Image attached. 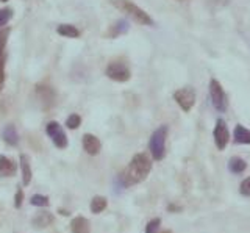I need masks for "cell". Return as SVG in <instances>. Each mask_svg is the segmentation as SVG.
<instances>
[{"instance_id": "obj_1", "label": "cell", "mask_w": 250, "mask_h": 233, "mask_svg": "<svg viewBox=\"0 0 250 233\" xmlns=\"http://www.w3.org/2000/svg\"><path fill=\"white\" fill-rule=\"evenodd\" d=\"M150 170H152V160L146 153H136L128 163V166L119 174L117 182L124 188H130L133 185L144 182L147 175L150 174Z\"/></svg>"}, {"instance_id": "obj_2", "label": "cell", "mask_w": 250, "mask_h": 233, "mask_svg": "<svg viewBox=\"0 0 250 233\" xmlns=\"http://www.w3.org/2000/svg\"><path fill=\"white\" fill-rule=\"evenodd\" d=\"M111 2L116 8H119L124 13H127L133 21L138 22V24H141V25H152L153 24L152 18L148 16L144 10H141L138 5L130 2V0H111Z\"/></svg>"}, {"instance_id": "obj_3", "label": "cell", "mask_w": 250, "mask_h": 233, "mask_svg": "<svg viewBox=\"0 0 250 233\" xmlns=\"http://www.w3.org/2000/svg\"><path fill=\"white\" fill-rule=\"evenodd\" d=\"M166 136H167V126H161L153 131L150 141H148V149H150L153 160L156 161L163 160L164 153H166Z\"/></svg>"}, {"instance_id": "obj_4", "label": "cell", "mask_w": 250, "mask_h": 233, "mask_svg": "<svg viewBox=\"0 0 250 233\" xmlns=\"http://www.w3.org/2000/svg\"><path fill=\"white\" fill-rule=\"evenodd\" d=\"M209 97H211V104L216 108L219 113H224L227 110V104H229V99L222 88V85L219 83L216 79L209 82Z\"/></svg>"}, {"instance_id": "obj_5", "label": "cell", "mask_w": 250, "mask_h": 233, "mask_svg": "<svg viewBox=\"0 0 250 233\" xmlns=\"http://www.w3.org/2000/svg\"><path fill=\"white\" fill-rule=\"evenodd\" d=\"M108 79H111L114 82H119V83H124V82H128L130 77H131V72L128 66L124 63V61H111L108 66H106V71H105Z\"/></svg>"}, {"instance_id": "obj_6", "label": "cell", "mask_w": 250, "mask_h": 233, "mask_svg": "<svg viewBox=\"0 0 250 233\" xmlns=\"http://www.w3.org/2000/svg\"><path fill=\"white\" fill-rule=\"evenodd\" d=\"M45 133L49 135V138L52 139V143L58 147V149H66L67 147V136L64 133V130L60 126L57 121H52L47 124L45 127Z\"/></svg>"}, {"instance_id": "obj_7", "label": "cell", "mask_w": 250, "mask_h": 233, "mask_svg": "<svg viewBox=\"0 0 250 233\" xmlns=\"http://www.w3.org/2000/svg\"><path fill=\"white\" fill-rule=\"evenodd\" d=\"M174 99H175V102L182 106L183 111H191V108L195 104V91L189 86L182 88L174 92Z\"/></svg>"}, {"instance_id": "obj_8", "label": "cell", "mask_w": 250, "mask_h": 233, "mask_svg": "<svg viewBox=\"0 0 250 233\" xmlns=\"http://www.w3.org/2000/svg\"><path fill=\"white\" fill-rule=\"evenodd\" d=\"M213 136H214V143L217 146L219 150H224L227 144H229V138H230V133H229V127H227V124L224 119H217L216 121V127L213 130Z\"/></svg>"}, {"instance_id": "obj_9", "label": "cell", "mask_w": 250, "mask_h": 233, "mask_svg": "<svg viewBox=\"0 0 250 233\" xmlns=\"http://www.w3.org/2000/svg\"><path fill=\"white\" fill-rule=\"evenodd\" d=\"M36 96L39 100H41L44 108H50L55 104V91L50 86L39 85V86H36Z\"/></svg>"}, {"instance_id": "obj_10", "label": "cell", "mask_w": 250, "mask_h": 233, "mask_svg": "<svg viewBox=\"0 0 250 233\" xmlns=\"http://www.w3.org/2000/svg\"><path fill=\"white\" fill-rule=\"evenodd\" d=\"M83 149L86 153H89V155H97L102 149L100 139L97 136L91 135V133H86L83 136Z\"/></svg>"}, {"instance_id": "obj_11", "label": "cell", "mask_w": 250, "mask_h": 233, "mask_svg": "<svg viewBox=\"0 0 250 233\" xmlns=\"http://www.w3.org/2000/svg\"><path fill=\"white\" fill-rule=\"evenodd\" d=\"M70 230L72 233H91L89 221L83 216H77L70 222Z\"/></svg>"}, {"instance_id": "obj_12", "label": "cell", "mask_w": 250, "mask_h": 233, "mask_svg": "<svg viewBox=\"0 0 250 233\" xmlns=\"http://www.w3.org/2000/svg\"><path fill=\"white\" fill-rule=\"evenodd\" d=\"M2 138H3V141L6 144H10V146H18L19 144V133H18V130H16V127L13 126V124H8V126L3 128Z\"/></svg>"}, {"instance_id": "obj_13", "label": "cell", "mask_w": 250, "mask_h": 233, "mask_svg": "<svg viewBox=\"0 0 250 233\" xmlns=\"http://www.w3.org/2000/svg\"><path fill=\"white\" fill-rule=\"evenodd\" d=\"M16 163L13 160H10L8 157H3L0 155V175L2 177H11L16 174Z\"/></svg>"}, {"instance_id": "obj_14", "label": "cell", "mask_w": 250, "mask_h": 233, "mask_svg": "<svg viewBox=\"0 0 250 233\" xmlns=\"http://www.w3.org/2000/svg\"><path fill=\"white\" fill-rule=\"evenodd\" d=\"M21 169H22V183L27 186L31 182V175H33V172H31L30 160L25 153L21 155Z\"/></svg>"}, {"instance_id": "obj_15", "label": "cell", "mask_w": 250, "mask_h": 233, "mask_svg": "<svg viewBox=\"0 0 250 233\" xmlns=\"http://www.w3.org/2000/svg\"><path fill=\"white\" fill-rule=\"evenodd\" d=\"M127 32H128V22L121 19V21H117L116 24H113L111 27H109L106 36L108 38H117V36H121V35L127 33Z\"/></svg>"}, {"instance_id": "obj_16", "label": "cell", "mask_w": 250, "mask_h": 233, "mask_svg": "<svg viewBox=\"0 0 250 233\" xmlns=\"http://www.w3.org/2000/svg\"><path fill=\"white\" fill-rule=\"evenodd\" d=\"M234 143H238V144H250V130L246 128L244 126H236L234 127Z\"/></svg>"}, {"instance_id": "obj_17", "label": "cell", "mask_w": 250, "mask_h": 233, "mask_svg": "<svg viewBox=\"0 0 250 233\" xmlns=\"http://www.w3.org/2000/svg\"><path fill=\"white\" fill-rule=\"evenodd\" d=\"M53 222V216L49 212H41L33 217V225L36 229H45Z\"/></svg>"}, {"instance_id": "obj_18", "label": "cell", "mask_w": 250, "mask_h": 233, "mask_svg": "<svg viewBox=\"0 0 250 233\" xmlns=\"http://www.w3.org/2000/svg\"><path fill=\"white\" fill-rule=\"evenodd\" d=\"M57 33L61 35V36H64V38H78V36H80V30H78L75 25L62 24V25H58Z\"/></svg>"}, {"instance_id": "obj_19", "label": "cell", "mask_w": 250, "mask_h": 233, "mask_svg": "<svg viewBox=\"0 0 250 233\" xmlns=\"http://www.w3.org/2000/svg\"><path fill=\"white\" fill-rule=\"evenodd\" d=\"M246 168H247V163L241 157H231L230 161H229V169H230V172H233V174L244 172Z\"/></svg>"}, {"instance_id": "obj_20", "label": "cell", "mask_w": 250, "mask_h": 233, "mask_svg": "<svg viewBox=\"0 0 250 233\" xmlns=\"http://www.w3.org/2000/svg\"><path fill=\"white\" fill-rule=\"evenodd\" d=\"M106 205H108L106 197H104V196H96V197L91 200V212L94 214H99V213H102L106 208Z\"/></svg>"}, {"instance_id": "obj_21", "label": "cell", "mask_w": 250, "mask_h": 233, "mask_svg": "<svg viewBox=\"0 0 250 233\" xmlns=\"http://www.w3.org/2000/svg\"><path fill=\"white\" fill-rule=\"evenodd\" d=\"M10 28H0V60L6 58V53H5V47H6V42H8V36H10Z\"/></svg>"}, {"instance_id": "obj_22", "label": "cell", "mask_w": 250, "mask_h": 233, "mask_svg": "<svg viewBox=\"0 0 250 233\" xmlns=\"http://www.w3.org/2000/svg\"><path fill=\"white\" fill-rule=\"evenodd\" d=\"M30 204L33 207H49L50 199L47 196H42V194H35V196L30 199Z\"/></svg>"}, {"instance_id": "obj_23", "label": "cell", "mask_w": 250, "mask_h": 233, "mask_svg": "<svg viewBox=\"0 0 250 233\" xmlns=\"http://www.w3.org/2000/svg\"><path fill=\"white\" fill-rule=\"evenodd\" d=\"M80 124H82V118L78 114H70L69 118L66 119V126H67V128H70V130H75V128H78L80 127Z\"/></svg>"}, {"instance_id": "obj_24", "label": "cell", "mask_w": 250, "mask_h": 233, "mask_svg": "<svg viewBox=\"0 0 250 233\" xmlns=\"http://www.w3.org/2000/svg\"><path fill=\"white\" fill-rule=\"evenodd\" d=\"M161 227V219L160 217H155L150 222L146 225V233H158Z\"/></svg>"}, {"instance_id": "obj_25", "label": "cell", "mask_w": 250, "mask_h": 233, "mask_svg": "<svg viewBox=\"0 0 250 233\" xmlns=\"http://www.w3.org/2000/svg\"><path fill=\"white\" fill-rule=\"evenodd\" d=\"M11 18H13V10L11 8L0 10V28H2L3 25H6Z\"/></svg>"}, {"instance_id": "obj_26", "label": "cell", "mask_w": 250, "mask_h": 233, "mask_svg": "<svg viewBox=\"0 0 250 233\" xmlns=\"http://www.w3.org/2000/svg\"><path fill=\"white\" fill-rule=\"evenodd\" d=\"M239 192L242 194V196L250 197V177H247L246 180L241 183V186H239Z\"/></svg>"}, {"instance_id": "obj_27", "label": "cell", "mask_w": 250, "mask_h": 233, "mask_svg": "<svg viewBox=\"0 0 250 233\" xmlns=\"http://www.w3.org/2000/svg\"><path fill=\"white\" fill-rule=\"evenodd\" d=\"M22 200H23V192H22V188H19L18 192H16V197H14V207L16 208H21Z\"/></svg>"}, {"instance_id": "obj_28", "label": "cell", "mask_w": 250, "mask_h": 233, "mask_svg": "<svg viewBox=\"0 0 250 233\" xmlns=\"http://www.w3.org/2000/svg\"><path fill=\"white\" fill-rule=\"evenodd\" d=\"M0 2H8V0H0Z\"/></svg>"}, {"instance_id": "obj_29", "label": "cell", "mask_w": 250, "mask_h": 233, "mask_svg": "<svg viewBox=\"0 0 250 233\" xmlns=\"http://www.w3.org/2000/svg\"><path fill=\"white\" fill-rule=\"evenodd\" d=\"M164 233H170V232H164Z\"/></svg>"}]
</instances>
